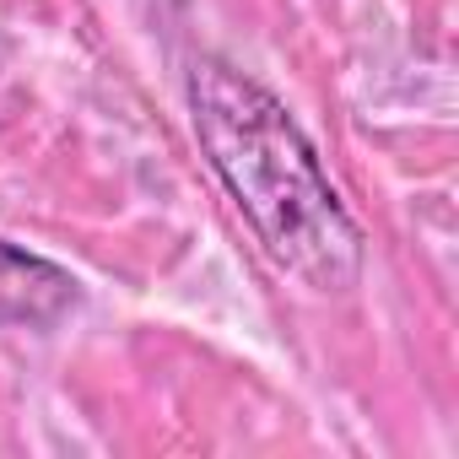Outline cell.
<instances>
[{
	"mask_svg": "<svg viewBox=\"0 0 459 459\" xmlns=\"http://www.w3.org/2000/svg\"><path fill=\"white\" fill-rule=\"evenodd\" d=\"M189 119L221 189L260 249L308 292H346L362 276V227L341 205L314 141L287 103L221 55L189 65Z\"/></svg>",
	"mask_w": 459,
	"mask_h": 459,
	"instance_id": "1",
	"label": "cell"
},
{
	"mask_svg": "<svg viewBox=\"0 0 459 459\" xmlns=\"http://www.w3.org/2000/svg\"><path fill=\"white\" fill-rule=\"evenodd\" d=\"M82 303V281L22 249V244H6L0 238V325H12V330H49L60 325L71 308Z\"/></svg>",
	"mask_w": 459,
	"mask_h": 459,
	"instance_id": "2",
	"label": "cell"
}]
</instances>
